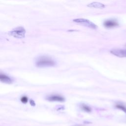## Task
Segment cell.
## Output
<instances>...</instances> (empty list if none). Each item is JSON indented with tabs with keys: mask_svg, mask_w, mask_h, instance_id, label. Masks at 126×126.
Returning a JSON list of instances; mask_svg holds the SVG:
<instances>
[{
	"mask_svg": "<svg viewBox=\"0 0 126 126\" xmlns=\"http://www.w3.org/2000/svg\"><path fill=\"white\" fill-rule=\"evenodd\" d=\"M26 30L23 27H17L10 31L8 34L17 38H23L25 37Z\"/></svg>",
	"mask_w": 126,
	"mask_h": 126,
	"instance_id": "2",
	"label": "cell"
},
{
	"mask_svg": "<svg viewBox=\"0 0 126 126\" xmlns=\"http://www.w3.org/2000/svg\"><path fill=\"white\" fill-rule=\"evenodd\" d=\"M74 22L77 23L80 25L82 26L87 27L88 28H90L91 29H96L97 28V26L95 25L94 23L91 22L89 20L80 18V19H76L73 20Z\"/></svg>",
	"mask_w": 126,
	"mask_h": 126,
	"instance_id": "3",
	"label": "cell"
},
{
	"mask_svg": "<svg viewBox=\"0 0 126 126\" xmlns=\"http://www.w3.org/2000/svg\"><path fill=\"white\" fill-rule=\"evenodd\" d=\"M0 81L6 83V84H11L12 83V79L8 76L5 74L0 73Z\"/></svg>",
	"mask_w": 126,
	"mask_h": 126,
	"instance_id": "7",
	"label": "cell"
},
{
	"mask_svg": "<svg viewBox=\"0 0 126 126\" xmlns=\"http://www.w3.org/2000/svg\"><path fill=\"white\" fill-rule=\"evenodd\" d=\"M46 99L50 101H57V102H64L65 98L62 95L58 94H53L49 95L46 97Z\"/></svg>",
	"mask_w": 126,
	"mask_h": 126,
	"instance_id": "4",
	"label": "cell"
},
{
	"mask_svg": "<svg viewBox=\"0 0 126 126\" xmlns=\"http://www.w3.org/2000/svg\"><path fill=\"white\" fill-rule=\"evenodd\" d=\"M21 101L22 103H27L28 102V99L27 98V96H23L21 97Z\"/></svg>",
	"mask_w": 126,
	"mask_h": 126,
	"instance_id": "11",
	"label": "cell"
},
{
	"mask_svg": "<svg viewBox=\"0 0 126 126\" xmlns=\"http://www.w3.org/2000/svg\"><path fill=\"white\" fill-rule=\"evenodd\" d=\"M56 64L55 61L51 58L43 56L39 57L36 62V65L39 67H51Z\"/></svg>",
	"mask_w": 126,
	"mask_h": 126,
	"instance_id": "1",
	"label": "cell"
},
{
	"mask_svg": "<svg viewBox=\"0 0 126 126\" xmlns=\"http://www.w3.org/2000/svg\"><path fill=\"white\" fill-rule=\"evenodd\" d=\"M104 26L107 28H112L118 26V23L115 20H108L105 21L103 23Z\"/></svg>",
	"mask_w": 126,
	"mask_h": 126,
	"instance_id": "6",
	"label": "cell"
},
{
	"mask_svg": "<svg viewBox=\"0 0 126 126\" xmlns=\"http://www.w3.org/2000/svg\"><path fill=\"white\" fill-rule=\"evenodd\" d=\"M87 6L90 7H93L95 8H103L105 7V5L103 4L98 2H92L89 4Z\"/></svg>",
	"mask_w": 126,
	"mask_h": 126,
	"instance_id": "8",
	"label": "cell"
},
{
	"mask_svg": "<svg viewBox=\"0 0 126 126\" xmlns=\"http://www.w3.org/2000/svg\"><path fill=\"white\" fill-rule=\"evenodd\" d=\"M81 108L82 110H83L84 111L87 112H91L92 111L91 108L88 105L85 104H82L81 105Z\"/></svg>",
	"mask_w": 126,
	"mask_h": 126,
	"instance_id": "9",
	"label": "cell"
},
{
	"mask_svg": "<svg viewBox=\"0 0 126 126\" xmlns=\"http://www.w3.org/2000/svg\"><path fill=\"white\" fill-rule=\"evenodd\" d=\"M73 126H83L82 125H74Z\"/></svg>",
	"mask_w": 126,
	"mask_h": 126,
	"instance_id": "12",
	"label": "cell"
},
{
	"mask_svg": "<svg viewBox=\"0 0 126 126\" xmlns=\"http://www.w3.org/2000/svg\"><path fill=\"white\" fill-rule=\"evenodd\" d=\"M110 52L113 55L120 58L126 57V49H114L112 50Z\"/></svg>",
	"mask_w": 126,
	"mask_h": 126,
	"instance_id": "5",
	"label": "cell"
},
{
	"mask_svg": "<svg viewBox=\"0 0 126 126\" xmlns=\"http://www.w3.org/2000/svg\"><path fill=\"white\" fill-rule=\"evenodd\" d=\"M115 107L119 109H120L122 111H123V112H124L126 114V106L122 104H117L116 105H115Z\"/></svg>",
	"mask_w": 126,
	"mask_h": 126,
	"instance_id": "10",
	"label": "cell"
}]
</instances>
